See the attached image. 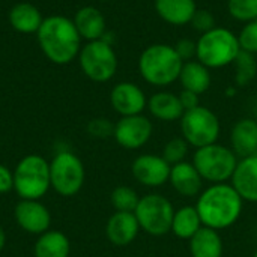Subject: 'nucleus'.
I'll list each match as a JSON object with an SVG mask.
<instances>
[{
  "label": "nucleus",
  "instance_id": "nucleus-1",
  "mask_svg": "<svg viewBox=\"0 0 257 257\" xmlns=\"http://www.w3.org/2000/svg\"><path fill=\"white\" fill-rule=\"evenodd\" d=\"M196 209L205 227L220 232L232 227L239 220L244 200L232 184H211L197 197Z\"/></svg>",
  "mask_w": 257,
  "mask_h": 257
},
{
  "label": "nucleus",
  "instance_id": "nucleus-2",
  "mask_svg": "<svg viewBox=\"0 0 257 257\" xmlns=\"http://www.w3.org/2000/svg\"><path fill=\"white\" fill-rule=\"evenodd\" d=\"M38 42L47 59L56 65L72 62L81 50V36L74 21L63 15L44 18L38 30Z\"/></svg>",
  "mask_w": 257,
  "mask_h": 257
},
{
  "label": "nucleus",
  "instance_id": "nucleus-3",
  "mask_svg": "<svg viewBox=\"0 0 257 257\" xmlns=\"http://www.w3.org/2000/svg\"><path fill=\"white\" fill-rule=\"evenodd\" d=\"M182 65L175 47L163 42L146 47L137 63L142 78L155 87H167L178 81Z\"/></svg>",
  "mask_w": 257,
  "mask_h": 257
},
{
  "label": "nucleus",
  "instance_id": "nucleus-4",
  "mask_svg": "<svg viewBox=\"0 0 257 257\" xmlns=\"http://www.w3.org/2000/svg\"><path fill=\"white\" fill-rule=\"evenodd\" d=\"M196 44V59L209 69L232 65L241 51L238 36L226 27H214L212 30L202 33Z\"/></svg>",
  "mask_w": 257,
  "mask_h": 257
},
{
  "label": "nucleus",
  "instance_id": "nucleus-5",
  "mask_svg": "<svg viewBox=\"0 0 257 257\" xmlns=\"http://www.w3.org/2000/svg\"><path fill=\"white\" fill-rule=\"evenodd\" d=\"M51 188L50 163L41 155H27L14 170V190L21 200H39Z\"/></svg>",
  "mask_w": 257,
  "mask_h": 257
},
{
  "label": "nucleus",
  "instance_id": "nucleus-6",
  "mask_svg": "<svg viewBox=\"0 0 257 257\" xmlns=\"http://www.w3.org/2000/svg\"><path fill=\"white\" fill-rule=\"evenodd\" d=\"M238 155L232 148L214 143L205 148L196 149L193 155V164L209 184H224L232 179L238 166Z\"/></svg>",
  "mask_w": 257,
  "mask_h": 257
},
{
  "label": "nucleus",
  "instance_id": "nucleus-7",
  "mask_svg": "<svg viewBox=\"0 0 257 257\" xmlns=\"http://www.w3.org/2000/svg\"><path fill=\"white\" fill-rule=\"evenodd\" d=\"M179 128L181 137L196 149L217 143L221 133L218 116L203 105L187 110L179 120Z\"/></svg>",
  "mask_w": 257,
  "mask_h": 257
},
{
  "label": "nucleus",
  "instance_id": "nucleus-8",
  "mask_svg": "<svg viewBox=\"0 0 257 257\" xmlns=\"http://www.w3.org/2000/svg\"><path fill=\"white\" fill-rule=\"evenodd\" d=\"M134 215L143 232L151 236L160 238L170 233L175 208L166 196L151 193L140 197Z\"/></svg>",
  "mask_w": 257,
  "mask_h": 257
},
{
  "label": "nucleus",
  "instance_id": "nucleus-9",
  "mask_svg": "<svg viewBox=\"0 0 257 257\" xmlns=\"http://www.w3.org/2000/svg\"><path fill=\"white\" fill-rule=\"evenodd\" d=\"M78 60L84 75L95 83L111 80L117 71L116 51L113 45L104 39L90 41L81 47Z\"/></svg>",
  "mask_w": 257,
  "mask_h": 257
},
{
  "label": "nucleus",
  "instance_id": "nucleus-10",
  "mask_svg": "<svg viewBox=\"0 0 257 257\" xmlns=\"http://www.w3.org/2000/svg\"><path fill=\"white\" fill-rule=\"evenodd\" d=\"M83 161L71 151H60L50 161V182L51 188L63 196H75L84 184Z\"/></svg>",
  "mask_w": 257,
  "mask_h": 257
},
{
  "label": "nucleus",
  "instance_id": "nucleus-11",
  "mask_svg": "<svg viewBox=\"0 0 257 257\" xmlns=\"http://www.w3.org/2000/svg\"><path fill=\"white\" fill-rule=\"evenodd\" d=\"M154 125L149 117L143 114L123 116L114 123V140L116 143L128 151L143 148L152 137Z\"/></svg>",
  "mask_w": 257,
  "mask_h": 257
},
{
  "label": "nucleus",
  "instance_id": "nucleus-12",
  "mask_svg": "<svg viewBox=\"0 0 257 257\" xmlns=\"http://www.w3.org/2000/svg\"><path fill=\"white\" fill-rule=\"evenodd\" d=\"M172 166L161 157L155 154L139 155L131 164L133 178L143 187L158 188L169 182Z\"/></svg>",
  "mask_w": 257,
  "mask_h": 257
},
{
  "label": "nucleus",
  "instance_id": "nucleus-13",
  "mask_svg": "<svg viewBox=\"0 0 257 257\" xmlns=\"http://www.w3.org/2000/svg\"><path fill=\"white\" fill-rule=\"evenodd\" d=\"M110 104L116 113L123 116L142 114L148 108V98L140 86L131 81L117 83L110 92Z\"/></svg>",
  "mask_w": 257,
  "mask_h": 257
},
{
  "label": "nucleus",
  "instance_id": "nucleus-14",
  "mask_svg": "<svg viewBox=\"0 0 257 257\" xmlns=\"http://www.w3.org/2000/svg\"><path fill=\"white\" fill-rule=\"evenodd\" d=\"M14 217L17 224L32 235L45 233L51 224L50 211L39 200H20L15 206Z\"/></svg>",
  "mask_w": 257,
  "mask_h": 257
},
{
  "label": "nucleus",
  "instance_id": "nucleus-15",
  "mask_svg": "<svg viewBox=\"0 0 257 257\" xmlns=\"http://www.w3.org/2000/svg\"><path fill=\"white\" fill-rule=\"evenodd\" d=\"M203 178L197 172L193 163L182 161L179 164L172 166L170 169V176H169V184L172 188L182 197L191 199V197H199L200 193L205 190L203 188Z\"/></svg>",
  "mask_w": 257,
  "mask_h": 257
},
{
  "label": "nucleus",
  "instance_id": "nucleus-16",
  "mask_svg": "<svg viewBox=\"0 0 257 257\" xmlns=\"http://www.w3.org/2000/svg\"><path fill=\"white\" fill-rule=\"evenodd\" d=\"M140 230L134 212H114L105 224L107 239L116 247H126L134 242Z\"/></svg>",
  "mask_w": 257,
  "mask_h": 257
},
{
  "label": "nucleus",
  "instance_id": "nucleus-17",
  "mask_svg": "<svg viewBox=\"0 0 257 257\" xmlns=\"http://www.w3.org/2000/svg\"><path fill=\"white\" fill-rule=\"evenodd\" d=\"M230 184L244 202L257 203V155L245 157L238 161Z\"/></svg>",
  "mask_w": 257,
  "mask_h": 257
},
{
  "label": "nucleus",
  "instance_id": "nucleus-18",
  "mask_svg": "<svg viewBox=\"0 0 257 257\" xmlns=\"http://www.w3.org/2000/svg\"><path fill=\"white\" fill-rule=\"evenodd\" d=\"M230 148L241 157L257 155V119L242 117L230 130Z\"/></svg>",
  "mask_w": 257,
  "mask_h": 257
},
{
  "label": "nucleus",
  "instance_id": "nucleus-19",
  "mask_svg": "<svg viewBox=\"0 0 257 257\" xmlns=\"http://www.w3.org/2000/svg\"><path fill=\"white\" fill-rule=\"evenodd\" d=\"M154 6L157 15L175 27L190 24L194 12L197 11L196 0H155Z\"/></svg>",
  "mask_w": 257,
  "mask_h": 257
},
{
  "label": "nucleus",
  "instance_id": "nucleus-20",
  "mask_svg": "<svg viewBox=\"0 0 257 257\" xmlns=\"http://www.w3.org/2000/svg\"><path fill=\"white\" fill-rule=\"evenodd\" d=\"M72 21L81 39H86L87 42L102 39V36L107 33L105 17L95 6H83L77 11Z\"/></svg>",
  "mask_w": 257,
  "mask_h": 257
},
{
  "label": "nucleus",
  "instance_id": "nucleus-21",
  "mask_svg": "<svg viewBox=\"0 0 257 257\" xmlns=\"http://www.w3.org/2000/svg\"><path fill=\"white\" fill-rule=\"evenodd\" d=\"M148 108H149V113L161 122L181 120L182 114L185 113L181 104L179 95L169 92V90L155 92L148 99Z\"/></svg>",
  "mask_w": 257,
  "mask_h": 257
},
{
  "label": "nucleus",
  "instance_id": "nucleus-22",
  "mask_svg": "<svg viewBox=\"0 0 257 257\" xmlns=\"http://www.w3.org/2000/svg\"><path fill=\"white\" fill-rule=\"evenodd\" d=\"M178 81L181 83L182 89L202 95L211 87L212 83L211 69L203 63H200L197 59L184 62Z\"/></svg>",
  "mask_w": 257,
  "mask_h": 257
},
{
  "label": "nucleus",
  "instance_id": "nucleus-23",
  "mask_svg": "<svg viewBox=\"0 0 257 257\" xmlns=\"http://www.w3.org/2000/svg\"><path fill=\"white\" fill-rule=\"evenodd\" d=\"M188 242L191 257H223L224 245L218 230L203 226Z\"/></svg>",
  "mask_w": 257,
  "mask_h": 257
},
{
  "label": "nucleus",
  "instance_id": "nucleus-24",
  "mask_svg": "<svg viewBox=\"0 0 257 257\" xmlns=\"http://www.w3.org/2000/svg\"><path fill=\"white\" fill-rule=\"evenodd\" d=\"M202 227L203 224H202V220L196 206L185 205V206L175 209L170 233H173L178 239L190 241Z\"/></svg>",
  "mask_w": 257,
  "mask_h": 257
},
{
  "label": "nucleus",
  "instance_id": "nucleus-25",
  "mask_svg": "<svg viewBox=\"0 0 257 257\" xmlns=\"http://www.w3.org/2000/svg\"><path fill=\"white\" fill-rule=\"evenodd\" d=\"M71 242L68 236L59 230H47L39 235L35 247V257H69Z\"/></svg>",
  "mask_w": 257,
  "mask_h": 257
},
{
  "label": "nucleus",
  "instance_id": "nucleus-26",
  "mask_svg": "<svg viewBox=\"0 0 257 257\" xmlns=\"http://www.w3.org/2000/svg\"><path fill=\"white\" fill-rule=\"evenodd\" d=\"M44 18L36 6L18 3L9 11V23L20 33H38Z\"/></svg>",
  "mask_w": 257,
  "mask_h": 257
},
{
  "label": "nucleus",
  "instance_id": "nucleus-27",
  "mask_svg": "<svg viewBox=\"0 0 257 257\" xmlns=\"http://www.w3.org/2000/svg\"><path fill=\"white\" fill-rule=\"evenodd\" d=\"M233 63H235V84L238 87L248 86L257 75L256 56L247 51H239Z\"/></svg>",
  "mask_w": 257,
  "mask_h": 257
},
{
  "label": "nucleus",
  "instance_id": "nucleus-28",
  "mask_svg": "<svg viewBox=\"0 0 257 257\" xmlns=\"http://www.w3.org/2000/svg\"><path fill=\"white\" fill-rule=\"evenodd\" d=\"M110 202L116 212H134L140 202V196L134 188L119 185L111 191Z\"/></svg>",
  "mask_w": 257,
  "mask_h": 257
},
{
  "label": "nucleus",
  "instance_id": "nucleus-29",
  "mask_svg": "<svg viewBox=\"0 0 257 257\" xmlns=\"http://www.w3.org/2000/svg\"><path fill=\"white\" fill-rule=\"evenodd\" d=\"M229 15L241 23L257 20V0H227Z\"/></svg>",
  "mask_w": 257,
  "mask_h": 257
},
{
  "label": "nucleus",
  "instance_id": "nucleus-30",
  "mask_svg": "<svg viewBox=\"0 0 257 257\" xmlns=\"http://www.w3.org/2000/svg\"><path fill=\"white\" fill-rule=\"evenodd\" d=\"M188 148H190V145L185 142L184 137H173L164 145L161 157L170 166H175V164L185 161V157L188 155Z\"/></svg>",
  "mask_w": 257,
  "mask_h": 257
},
{
  "label": "nucleus",
  "instance_id": "nucleus-31",
  "mask_svg": "<svg viewBox=\"0 0 257 257\" xmlns=\"http://www.w3.org/2000/svg\"><path fill=\"white\" fill-rule=\"evenodd\" d=\"M238 36V42H239V48L241 51H247L251 54H257V20L245 23L242 26V29L239 30Z\"/></svg>",
  "mask_w": 257,
  "mask_h": 257
},
{
  "label": "nucleus",
  "instance_id": "nucleus-32",
  "mask_svg": "<svg viewBox=\"0 0 257 257\" xmlns=\"http://www.w3.org/2000/svg\"><path fill=\"white\" fill-rule=\"evenodd\" d=\"M87 133L95 139H108L114 134V123L105 117L92 119L87 123Z\"/></svg>",
  "mask_w": 257,
  "mask_h": 257
},
{
  "label": "nucleus",
  "instance_id": "nucleus-33",
  "mask_svg": "<svg viewBox=\"0 0 257 257\" xmlns=\"http://www.w3.org/2000/svg\"><path fill=\"white\" fill-rule=\"evenodd\" d=\"M190 24H191V27L194 30L200 32V33H206V32L212 30L214 27H217L215 26V17H214V14L211 11H208V9H199V8L194 12Z\"/></svg>",
  "mask_w": 257,
  "mask_h": 257
},
{
  "label": "nucleus",
  "instance_id": "nucleus-34",
  "mask_svg": "<svg viewBox=\"0 0 257 257\" xmlns=\"http://www.w3.org/2000/svg\"><path fill=\"white\" fill-rule=\"evenodd\" d=\"M173 47H175L178 56L182 59V62H188V60H194L196 59V53H197L196 41H193L190 38H182Z\"/></svg>",
  "mask_w": 257,
  "mask_h": 257
},
{
  "label": "nucleus",
  "instance_id": "nucleus-35",
  "mask_svg": "<svg viewBox=\"0 0 257 257\" xmlns=\"http://www.w3.org/2000/svg\"><path fill=\"white\" fill-rule=\"evenodd\" d=\"M178 95H179L181 104H182V107H184L185 111L187 110H191V108H196V107L200 105V101H199V96L200 95H197L194 92H190V90L182 89L181 93H178Z\"/></svg>",
  "mask_w": 257,
  "mask_h": 257
},
{
  "label": "nucleus",
  "instance_id": "nucleus-36",
  "mask_svg": "<svg viewBox=\"0 0 257 257\" xmlns=\"http://www.w3.org/2000/svg\"><path fill=\"white\" fill-rule=\"evenodd\" d=\"M14 188V172L0 164V194H5Z\"/></svg>",
  "mask_w": 257,
  "mask_h": 257
},
{
  "label": "nucleus",
  "instance_id": "nucleus-37",
  "mask_svg": "<svg viewBox=\"0 0 257 257\" xmlns=\"http://www.w3.org/2000/svg\"><path fill=\"white\" fill-rule=\"evenodd\" d=\"M5 244H6V235H5V230H3V227L0 226V251L3 250Z\"/></svg>",
  "mask_w": 257,
  "mask_h": 257
},
{
  "label": "nucleus",
  "instance_id": "nucleus-38",
  "mask_svg": "<svg viewBox=\"0 0 257 257\" xmlns=\"http://www.w3.org/2000/svg\"><path fill=\"white\" fill-rule=\"evenodd\" d=\"M253 257H257V250H256V251H254V254H253Z\"/></svg>",
  "mask_w": 257,
  "mask_h": 257
},
{
  "label": "nucleus",
  "instance_id": "nucleus-39",
  "mask_svg": "<svg viewBox=\"0 0 257 257\" xmlns=\"http://www.w3.org/2000/svg\"><path fill=\"white\" fill-rule=\"evenodd\" d=\"M99 2H110V0H99Z\"/></svg>",
  "mask_w": 257,
  "mask_h": 257
}]
</instances>
